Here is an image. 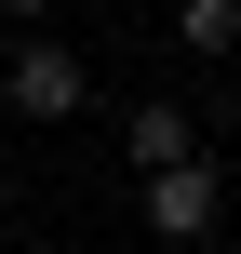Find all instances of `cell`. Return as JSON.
<instances>
[{
	"label": "cell",
	"instance_id": "obj_1",
	"mask_svg": "<svg viewBox=\"0 0 241 254\" xmlns=\"http://www.w3.org/2000/svg\"><path fill=\"white\" fill-rule=\"evenodd\" d=\"M0 107H13V121H80V107H94V67H80L67 40H13V67H0Z\"/></svg>",
	"mask_w": 241,
	"mask_h": 254
},
{
	"label": "cell",
	"instance_id": "obj_2",
	"mask_svg": "<svg viewBox=\"0 0 241 254\" xmlns=\"http://www.w3.org/2000/svg\"><path fill=\"white\" fill-rule=\"evenodd\" d=\"M121 161H134V188H148V174H188V161H201V121H188L174 94H134V107H121Z\"/></svg>",
	"mask_w": 241,
	"mask_h": 254
},
{
	"label": "cell",
	"instance_id": "obj_3",
	"mask_svg": "<svg viewBox=\"0 0 241 254\" xmlns=\"http://www.w3.org/2000/svg\"><path fill=\"white\" fill-rule=\"evenodd\" d=\"M228 228V188H215V161H188V174H148V241H215Z\"/></svg>",
	"mask_w": 241,
	"mask_h": 254
},
{
	"label": "cell",
	"instance_id": "obj_4",
	"mask_svg": "<svg viewBox=\"0 0 241 254\" xmlns=\"http://www.w3.org/2000/svg\"><path fill=\"white\" fill-rule=\"evenodd\" d=\"M174 54H241V0H188L174 13Z\"/></svg>",
	"mask_w": 241,
	"mask_h": 254
},
{
	"label": "cell",
	"instance_id": "obj_5",
	"mask_svg": "<svg viewBox=\"0 0 241 254\" xmlns=\"http://www.w3.org/2000/svg\"><path fill=\"white\" fill-rule=\"evenodd\" d=\"M0 214H13V188H0Z\"/></svg>",
	"mask_w": 241,
	"mask_h": 254
}]
</instances>
